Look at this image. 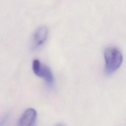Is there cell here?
<instances>
[{
	"mask_svg": "<svg viewBox=\"0 0 126 126\" xmlns=\"http://www.w3.org/2000/svg\"><path fill=\"white\" fill-rule=\"evenodd\" d=\"M32 68L34 73L37 76L44 79L49 85H52L54 82V77L50 68L43 64L39 60L34 59L32 61Z\"/></svg>",
	"mask_w": 126,
	"mask_h": 126,
	"instance_id": "2",
	"label": "cell"
},
{
	"mask_svg": "<svg viewBox=\"0 0 126 126\" xmlns=\"http://www.w3.org/2000/svg\"><path fill=\"white\" fill-rule=\"evenodd\" d=\"M105 72L111 75L117 71L123 62V57L121 51L115 47H108L104 49Z\"/></svg>",
	"mask_w": 126,
	"mask_h": 126,
	"instance_id": "1",
	"label": "cell"
},
{
	"mask_svg": "<svg viewBox=\"0 0 126 126\" xmlns=\"http://www.w3.org/2000/svg\"><path fill=\"white\" fill-rule=\"evenodd\" d=\"M37 117L36 111L33 108H29L23 113L18 123V126H33Z\"/></svg>",
	"mask_w": 126,
	"mask_h": 126,
	"instance_id": "3",
	"label": "cell"
},
{
	"mask_svg": "<svg viewBox=\"0 0 126 126\" xmlns=\"http://www.w3.org/2000/svg\"><path fill=\"white\" fill-rule=\"evenodd\" d=\"M55 126H65L64 125H63V124H59V125H56Z\"/></svg>",
	"mask_w": 126,
	"mask_h": 126,
	"instance_id": "5",
	"label": "cell"
},
{
	"mask_svg": "<svg viewBox=\"0 0 126 126\" xmlns=\"http://www.w3.org/2000/svg\"><path fill=\"white\" fill-rule=\"evenodd\" d=\"M48 34V28L45 26H42L39 28L35 32L33 37V46L34 48H38L42 45L46 41Z\"/></svg>",
	"mask_w": 126,
	"mask_h": 126,
	"instance_id": "4",
	"label": "cell"
}]
</instances>
